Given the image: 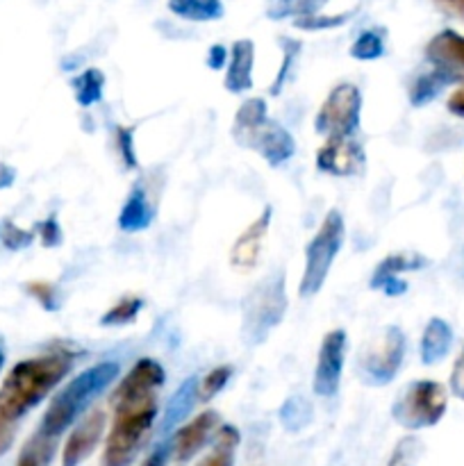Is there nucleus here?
Segmentation results:
<instances>
[{
    "instance_id": "nucleus-31",
    "label": "nucleus",
    "mask_w": 464,
    "mask_h": 466,
    "mask_svg": "<svg viewBox=\"0 0 464 466\" xmlns=\"http://www.w3.org/2000/svg\"><path fill=\"white\" fill-rule=\"evenodd\" d=\"M353 18V12H344V14H312V16H303L296 18L294 25L298 30L305 32H321V30H335V27L344 25Z\"/></svg>"
},
{
    "instance_id": "nucleus-9",
    "label": "nucleus",
    "mask_w": 464,
    "mask_h": 466,
    "mask_svg": "<svg viewBox=\"0 0 464 466\" xmlns=\"http://www.w3.org/2000/svg\"><path fill=\"white\" fill-rule=\"evenodd\" d=\"M359 114H362V94L355 85L332 86L328 98L318 107L314 116V130L328 137H353L359 127Z\"/></svg>"
},
{
    "instance_id": "nucleus-38",
    "label": "nucleus",
    "mask_w": 464,
    "mask_h": 466,
    "mask_svg": "<svg viewBox=\"0 0 464 466\" xmlns=\"http://www.w3.org/2000/svg\"><path fill=\"white\" fill-rule=\"evenodd\" d=\"M36 235H39L41 246H44V248H57V246L64 241L62 228H59L57 217L44 218V221L36 226Z\"/></svg>"
},
{
    "instance_id": "nucleus-33",
    "label": "nucleus",
    "mask_w": 464,
    "mask_h": 466,
    "mask_svg": "<svg viewBox=\"0 0 464 466\" xmlns=\"http://www.w3.org/2000/svg\"><path fill=\"white\" fill-rule=\"evenodd\" d=\"M230 378H232V367H227V364L212 369V371L198 382V400L207 403V400H212L214 396L221 394L223 387L230 382Z\"/></svg>"
},
{
    "instance_id": "nucleus-3",
    "label": "nucleus",
    "mask_w": 464,
    "mask_h": 466,
    "mask_svg": "<svg viewBox=\"0 0 464 466\" xmlns=\"http://www.w3.org/2000/svg\"><path fill=\"white\" fill-rule=\"evenodd\" d=\"M114 423L105 441L100 466H130L141 453L150 428L157 419V396L114 403Z\"/></svg>"
},
{
    "instance_id": "nucleus-27",
    "label": "nucleus",
    "mask_w": 464,
    "mask_h": 466,
    "mask_svg": "<svg viewBox=\"0 0 464 466\" xmlns=\"http://www.w3.org/2000/svg\"><path fill=\"white\" fill-rule=\"evenodd\" d=\"M328 0H276L268 7V18L273 21H285V18H303L318 14V9L326 5Z\"/></svg>"
},
{
    "instance_id": "nucleus-17",
    "label": "nucleus",
    "mask_w": 464,
    "mask_h": 466,
    "mask_svg": "<svg viewBox=\"0 0 464 466\" xmlns=\"http://www.w3.org/2000/svg\"><path fill=\"white\" fill-rule=\"evenodd\" d=\"M426 59L432 66L449 68L453 73L464 71V35L455 30H441L428 41Z\"/></svg>"
},
{
    "instance_id": "nucleus-29",
    "label": "nucleus",
    "mask_w": 464,
    "mask_h": 466,
    "mask_svg": "<svg viewBox=\"0 0 464 466\" xmlns=\"http://www.w3.org/2000/svg\"><path fill=\"white\" fill-rule=\"evenodd\" d=\"M280 421L287 431H303L312 421V405H309V400H305L303 396H291V399H287L280 408Z\"/></svg>"
},
{
    "instance_id": "nucleus-14",
    "label": "nucleus",
    "mask_w": 464,
    "mask_h": 466,
    "mask_svg": "<svg viewBox=\"0 0 464 466\" xmlns=\"http://www.w3.org/2000/svg\"><path fill=\"white\" fill-rule=\"evenodd\" d=\"M428 264L426 258L417 253H396L382 259L371 276V289L385 291L387 296H400L408 291V282L403 280V273L419 271Z\"/></svg>"
},
{
    "instance_id": "nucleus-46",
    "label": "nucleus",
    "mask_w": 464,
    "mask_h": 466,
    "mask_svg": "<svg viewBox=\"0 0 464 466\" xmlns=\"http://www.w3.org/2000/svg\"><path fill=\"white\" fill-rule=\"evenodd\" d=\"M3 367H5V350L0 349V371H3Z\"/></svg>"
},
{
    "instance_id": "nucleus-34",
    "label": "nucleus",
    "mask_w": 464,
    "mask_h": 466,
    "mask_svg": "<svg viewBox=\"0 0 464 466\" xmlns=\"http://www.w3.org/2000/svg\"><path fill=\"white\" fill-rule=\"evenodd\" d=\"M25 291L45 309V312H57L62 308V294H59L57 287L53 282H44V280H35L27 282Z\"/></svg>"
},
{
    "instance_id": "nucleus-5",
    "label": "nucleus",
    "mask_w": 464,
    "mask_h": 466,
    "mask_svg": "<svg viewBox=\"0 0 464 466\" xmlns=\"http://www.w3.org/2000/svg\"><path fill=\"white\" fill-rule=\"evenodd\" d=\"M287 291L282 271L259 280L241 303V339L246 346H259L285 319Z\"/></svg>"
},
{
    "instance_id": "nucleus-42",
    "label": "nucleus",
    "mask_w": 464,
    "mask_h": 466,
    "mask_svg": "<svg viewBox=\"0 0 464 466\" xmlns=\"http://www.w3.org/2000/svg\"><path fill=\"white\" fill-rule=\"evenodd\" d=\"M226 62H227V50L223 48L221 44L212 46V48H209V53H207V68H212V71H218V68L226 66Z\"/></svg>"
},
{
    "instance_id": "nucleus-43",
    "label": "nucleus",
    "mask_w": 464,
    "mask_h": 466,
    "mask_svg": "<svg viewBox=\"0 0 464 466\" xmlns=\"http://www.w3.org/2000/svg\"><path fill=\"white\" fill-rule=\"evenodd\" d=\"M446 107H449V112L453 114V116L464 118V85L459 86V89H455L453 94H450V98H449V103H446Z\"/></svg>"
},
{
    "instance_id": "nucleus-22",
    "label": "nucleus",
    "mask_w": 464,
    "mask_h": 466,
    "mask_svg": "<svg viewBox=\"0 0 464 466\" xmlns=\"http://www.w3.org/2000/svg\"><path fill=\"white\" fill-rule=\"evenodd\" d=\"M458 73L449 71V68L435 66L432 71L423 73V76H419L417 80L412 82V86H409V103H412L414 107H423V105H428L430 100H435L437 96H439L450 82L458 80Z\"/></svg>"
},
{
    "instance_id": "nucleus-6",
    "label": "nucleus",
    "mask_w": 464,
    "mask_h": 466,
    "mask_svg": "<svg viewBox=\"0 0 464 466\" xmlns=\"http://www.w3.org/2000/svg\"><path fill=\"white\" fill-rule=\"evenodd\" d=\"M344 217H341L339 209H330L321 226H318L317 235L312 237V241L305 248V271L298 287V294L303 299L317 296L323 289L332 262H335L341 246H344Z\"/></svg>"
},
{
    "instance_id": "nucleus-26",
    "label": "nucleus",
    "mask_w": 464,
    "mask_h": 466,
    "mask_svg": "<svg viewBox=\"0 0 464 466\" xmlns=\"http://www.w3.org/2000/svg\"><path fill=\"white\" fill-rule=\"evenodd\" d=\"M241 435L235 426H218L214 432V451L198 466H232Z\"/></svg>"
},
{
    "instance_id": "nucleus-20",
    "label": "nucleus",
    "mask_w": 464,
    "mask_h": 466,
    "mask_svg": "<svg viewBox=\"0 0 464 466\" xmlns=\"http://www.w3.org/2000/svg\"><path fill=\"white\" fill-rule=\"evenodd\" d=\"M153 218L155 208L150 205L146 189L141 185L132 187L130 196H127L126 205H123L121 214H118V228H121L123 232H127V235H135V232L150 228Z\"/></svg>"
},
{
    "instance_id": "nucleus-32",
    "label": "nucleus",
    "mask_w": 464,
    "mask_h": 466,
    "mask_svg": "<svg viewBox=\"0 0 464 466\" xmlns=\"http://www.w3.org/2000/svg\"><path fill=\"white\" fill-rule=\"evenodd\" d=\"M35 235L36 232L18 228L12 218H5V221H0V244H3L7 250H14V253H16V250L27 248V246H32Z\"/></svg>"
},
{
    "instance_id": "nucleus-44",
    "label": "nucleus",
    "mask_w": 464,
    "mask_h": 466,
    "mask_svg": "<svg viewBox=\"0 0 464 466\" xmlns=\"http://www.w3.org/2000/svg\"><path fill=\"white\" fill-rule=\"evenodd\" d=\"M14 180H16V171H14L9 164L0 162V189H7V187H12Z\"/></svg>"
},
{
    "instance_id": "nucleus-36",
    "label": "nucleus",
    "mask_w": 464,
    "mask_h": 466,
    "mask_svg": "<svg viewBox=\"0 0 464 466\" xmlns=\"http://www.w3.org/2000/svg\"><path fill=\"white\" fill-rule=\"evenodd\" d=\"M116 148H118V157H121L123 167L126 168H136L139 162H136V150H135V127H116Z\"/></svg>"
},
{
    "instance_id": "nucleus-1",
    "label": "nucleus",
    "mask_w": 464,
    "mask_h": 466,
    "mask_svg": "<svg viewBox=\"0 0 464 466\" xmlns=\"http://www.w3.org/2000/svg\"><path fill=\"white\" fill-rule=\"evenodd\" d=\"M73 364L76 358L68 350H53L14 364L0 385V417L18 426L71 373Z\"/></svg>"
},
{
    "instance_id": "nucleus-24",
    "label": "nucleus",
    "mask_w": 464,
    "mask_h": 466,
    "mask_svg": "<svg viewBox=\"0 0 464 466\" xmlns=\"http://www.w3.org/2000/svg\"><path fill=\"white\" fill-rule=\"evenodd\" d=\"M168 9L176 14L177 18L194 23H207L218 21L226 14L221 0H168Z\"/></svg>"
},
{
    "instance_id": "nucleus-15",
    "label": "nucleus",
    "mask_w": 464,
    "mask_h": 466,
    "mask_svg": "<svg viewBox=\"0 0 464 466\" xmlns=\"http://www.w3.org/2000/svg\"><path fill=\"white\" fill-rule=\"evenodd\" d=\"M273 209L271 205L264 208V212L237 237V241L230 248V264L237 271H250V268L257 267L259 255H262V241L267 237L268 226H271Z\"/></svg>"
},
{
    "instance_id": "nucleus-40",
    "label": "nucleus",
    "mask_w": 464,
    "mask_h": 466,
    "mask_svg": "<svg viewBox=\"0 0 464 466\" xmlns=\"http://www.w3.org/2000/svg\"><path fill=\"white\" fill-rule=\"evenodd\" d=\"M168 458H171V441H162L150 451V455L141 462V466H166Z\"/></svg>"
},
{
    "instance_id": "nucleus-39",
    "label": "nucleus",
    "mask_w": 464,
    "mask_h": 466,
    "mask_svg": "<svg viewBox=\"0 0 464 466\" xmlns=\"http://www.w3.org/2000/svg\"><path fill=\"white\" fill-rule=\"evenodd\" d=\"M450 391H453V396H458L459 400H464V350L459 353V358L455 360L453 371H450Z\"/></svg>"
},
{
    "instance_id": "nucleus-18",
    "label": "nucleus",
    "mask_w": 464,
    "mask_h": 466,
    "mask_svg": "<svg viewBox=\"0 0 464 466\" xmlns=\"http://www.w3.org/2000/svg\"><path fill=\"white\" fill-rule=\"evenodd\" d=\"M253 66H255V44L250 39H239L230 48V62L226 71V89L230 94H244L253 86Z\"/></svg>"
},
{
    "instance_id": "nucleus-7",
    "label": "nucleus",
    "mask_w": 464,
    "mask_h": 466,
    "mask_svg": "<svg viewBox=\"0 0 464 466\" xmlns=\"http://www.w3.org/2000/svg\"><path fill=\"white\" fill-rule=\"evenodd\" d=\"M449 408L446 387L437 380L409 382L391 408V417L405 431L432 428L444 419Z\"/></svg>"
},
{
    "instance_id": "nucleus-25",
    "label": "nucleus",
    "mask_w": 464,
    "mask_h": 466,
    "mask_svg": "<svg viewBox=\"0 0 464 466\" xmlns=\"http://www.w3.org/2000/svg\"><path fill=\"white\" fill-rule=\"evenodd\" d=\"M71 86H73V96H76V103L80 105V107H91V105L103 100L105 73L96 66L85 68L80 76L73 77Z\"/></svg>"
},
{
    "instance_id": "nucleus-23",
    "label": "nucleus",
    "mask_w": 464,
    "mask_h": 466,
    "mask_svg": "<svg viewBox=\"0 0 464 466\" xmlns=\"http://www.w3.org/2000/svg\"><path fill=\"white\" fill-rule=\"evenodd\" d=\"M59 437L48 435L44 431H36L30 440L23 444L21 453H18L16 466H50L55 453H57Z\"/></svg>"
},
{
    "instance_id": "nucleus-37",
    "label": "nucleus",
    "mask_w": 464,
    "mask_h": 466,
    "mask_svg": "<svg viewBox=\"0 0 464 466\" xmlns=\"http://www.w3.org/2000/svg\"><path fill=\"white\" fill-rule=\"evenodd\" d=\"M421 451H423L421 441L414 440V437L400 440V444L396 446L394 455H391L389 464H387V466H414V460L421 455Z\"/></svg>"
},
{
    "instance_id": "nucleus-10",
    "label": "nucleus",
    "mask_w": 464,
    "mask_h": 466,
    "mask_svg": "<svg viewBox=\"0 0 464 466\" xmlns=\"http://www.w3.org/2000/svg\"><path fill=\"white\" fill-rule=\"evenodd\" d=\"M346 346H348V337L346 330H330L323 337L321 346H318L317 369H314V394L323 396V399H332L339 391L341 373H344V360H346Z\"/></svg>"
},
{
    "instance_id": "nucleus-11",
    "label": "nucleus",
    "mask_w": 464,
    "mask_h": 466,
    "mask_svg": "<svg viewBox=\"0 0 464 466\" xmlns=\"http://www.w3.org/2000/svg\"><path fill=\"white\" fill-rule=\"evenodd\" d=\"M364 148L353 137H328L317 150V168L335 177L359 176L364 168Z\"/></svg>"
},
{
    "instance_id": "nucleus-2",
    "label": "nucleus",
    "mask_w": 464,
    "mask_h": 466,
    "mask_svg": "<svg viewBox=\"0 0 464 466\" xmlns=\"http://www.w3.org/2000/svg\"><path fill=\"white\" fill-rule=\"evenodd\" d=\"M232 137L244 148L255 150L268 167H282L296 153V141L287 127L271 121L264 98H250L237 109Z\"/></svg>"
},
{
    "instance_id": "nucleus-35",
    "label": "nucleus",
    "mask_w": 464,
    "mask_h": 466,
    "mask_svg": "<svg viewBox=\"0 0 464 466\" xmlns=\"http://www.w3.org/2000/svg\"><path fill=\"white\" fill-rule=\"evenodd\" d=\"M282 46H285V57H282V64H280V71H277L276 80H273L271 85V94L277 96L282 91V86L287 85V80H289V73H291V66L296 64V59H298L300 55V41L296 39H285L282 36Z\"/></svg>"
},
{
    "instance_id": "nucleus-13",
    "label": "nucleus",
    "mask_w": 464,
    "mask_h": 466,
    "mask_svg": "<svg viewBox=\"0 0 464 466\" xmlns=\"http://www.w3.org/2000/svg\"><path fill=\"white\" fill-rule=\"evenodd\" d=\"M107 423V414L103 410H91L85 419L68 435L62 451V466H80L100 444Z\"/></svg>"
},
{
    "instance_id": "nucleus-16",
    "label": "nucleus",
    "mask_w": 464,
    "mask_h": 466,
    "mask_svg": "<svg viewBox=\"0 0 464 466\" xmlns=\"http://www.w3.org/2000/svg\"><path fill=\"white\" fill-rule=\"evenodd\" d=\"M218 414L212 410H205L203 414L194 419L191 423L182 426L171 440V455L177 462H189L200 449L209 441V437L217 432Z\"/></svg>"
},
{
    "instance_id": "nucleus-41",
    "label": "nucleus",
    "mask_w": 464,
    "mask_h": 466,
    "mask_svg": "<svg viewBox=\"0 0 464 466\" xmlns=\"http://www.w3.org/2000/svg\"><path fill=\"white\" fill-rule=\"evenodd\" d=\"M14 437H16V423L7 421V419L0 417V458L12 449Z\"/></svg>"
},
{
    "instance_id": "nucleus-19",
    "label": "nucleus",
    "mask_w": 464,
    "mask_h": 466,
    "mask_svg": "<svg viewBox=\"0 0 464 466\" xmlns=\"http://www.w3.org/2000/svg\"><path fill=\"white\" fill-rule=\"evenodd\" d=\"M450 346H453V328H450V323L439 317H432L421 335V349H419L421 362L426 367L439 364L450 353Z\"/></svg>"
},
{
    "instance_id": "nucleus-30",
    "label": "nucleus",
    "mask_w": 464,
    "mask_h": 466,
    "mask_svg": "<svg viewBox=\"0 0 464 466\" xmlns=\"http://www.w3.org/2000/svg\"><path fill=\"white\" fill-rule=\"evenodd\" d=\"M144 309V300L139 296H127V299H121L118 303H114L107 312L100 317V326H130L139 312Z\"/></svg>"
},
{
    "instance_id": "nucleus-21",
    "label": "nucleus",
    "mask_w": 464,
    "mask_h": 466,
    "mask_svg": "<svg viewBox=\"0 0 464 466\" xmlns=\"http://www.w3.org/2000/svg\"><path fill=\"white\" fill-rule=\"evenodd\" d=\"M196 400H198V380H196V376H191L187 378V380L177 387L176 394L168 399L166 410H164V419H162L164 435H168L177 423H182L187 417H189Z\"/></svg>"
},
{
    "instance_id": "nucleus-28",
    "label": "nucleus",
    "mask_w": 464,
    "mask_h": 466,
    "mask_svg": "<svg viewBox=\"0 0 464 466\" xmlns=\"http://www.w3.org/2000/svg\"><path fill=\"white\" fill-rule=\"evenodd\" d=\"M385 30H364L350 46V57L359 62H373L385 55Z\"/></svg>"
},
{
    "instance_id": "nucleus-4",
    "label": "nucleus",
    "mask_w": 464,
    "mask_h": 466,
    "mask_svg": "<svg viewBox=\"0 0 464 466\" xmlns=\"http://www.w3.org/2000/svg\"><path fill=\"white\" fill-rule=\"evenodd\" d=\"M116 378V362H100L96 364V367L86 369V371L80 373L77 378H73V380L50 400L48 410H45L44 419H41L39 431L55 437L62 435L68 426H73V423L86 412V408L98 399V394H103Z\"/></svg>"
},
{
    "instance_id": "nucleus-45",
    "label": "nucleus",
    "mask_w": 464,
    "mask_h": 466,
    "mask_svg": "<svg viewBox=\"0 0 464 466\" xmlns=\"http://www.w3.org/2000/svg\"><path fill=\"white\" fill-rule=\"evenodd\" d=\"M435 3H439L441 7L458 14V16H464V0H435Z\"/></svg>"
},
{
    "instance_id": "nucleus-8",
    "label": "nucleus",
    "mask_w": 464,
    "mask_h": 466,
    "mask_svg": "<svg viewBox=\"0 0 464 466\" xmlns=\"http://www.w3.org/2000/svg\"><path fill=\"white\" fill-rule=\"evenodd\" d=\"M405 350H408L405 332L398 326L382 328L380 335L368 341L364 353L359 355L358 369L362 380L371 387L389 385L403 367Z\"/></svg>"
},
{
    "instance_id": "nucleus-12",
    "label": "nucleus",
    "mask_w": 464,
    "mask_h": 466,
    "mask_svg": "<svg viewBox=\"0 0 464 466\" xmlns=\"http://www.w3.org/2000/svg\"><path fill=\"white\" fill-rule=\"evenodd\" d=\"M166 380V373L164 367L153 358H141L132 364L130 371L126 373L118 387L112 394V405L121 403V400H132V399H144V396L157 394L159 387Z\"/></svg>"
}]
</instances>
